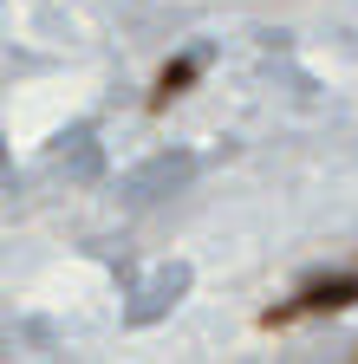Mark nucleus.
Returning a JSON list of instances; mask_svg holds the SVG:
<instances>
[{
    "mask_svg": "<svg viewBox=\"0 0 358 364\" xmlns=\"http://www.w3.org/2000/svg\"><path fill=\"white\" fill-rule=\"evenodd\" d=\"M196 78H202V59H189V53H183V59H169V65L157 72V85H150V111H169Z\"/></svg>",
    "mask_w": 358,
    "mask_h": 364,
    "instance_id": "obj_2",
    "label": "nucleus"
},
{
    "mask_svg": "<svg viewBox=\"0 0 358 364\" xmlns=\"http://www.w3.org/2000/svg\"><path fill=\"white\" fill-rule=\"evenodd\" d=\"M345 306H358V273H326V280H306L287 306L260 312V332H287V326H300L312 312H345Z\"/></svg>",
    "mask_w": 358,
    "mask_h": 364,
    "instance_id": "obj_1",
    "label": "nucleus"
}]
</instances>
